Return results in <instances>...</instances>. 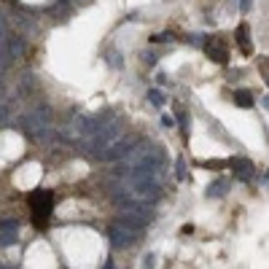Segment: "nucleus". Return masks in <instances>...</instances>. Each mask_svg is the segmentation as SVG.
I'll list each match as a JSON object with an SVG mask.
<instances>
[{
  "instance_id": "4",
  "label": "nucleus",
  "mask_w": 269,
  "mask_h": 269,
  "mask_svg": "<svg viewBox=\"0 0 269 269\" xmlns=\"http://www.w3.org/2000/svg\"><path fill=\"white\" fill-rule=\"evenodd\" d=\"M237 46L242 49L245 57L253 54V49H250V43H248V25H239V27H237Z\"/></svg>"
},
{
  "instance_id": "3",
  "label": "nucleus",
  "mask_w": 269,
  "mask_h": 269,
  "mask_svg": "<svg viewBox=\"0 0 269 269\" xmlns=\"http://www.w3.org/2000/svg\"><path fill=\"white\" fill-rule=\"evenodd\" d=\"M226 164H229V167H232L242 180H248V178H250V173H253V164H250L248 159H229Z\"/></svg>"
},
{
  "instance_id": "5",
  "label": "nucleus",
  "mask_w": 269,
  "mask_h": 269,
  "mask_svg": "<svg viewBox=\"0 0 269 269\" xmlns=\"http://www.w3.org/2000/svg\"><path fill=\"white\" fill-rule=\"evenodd\" d=\"M253 100H256V97H253V91H250V89H237V91H234V102H237L239 108H250V105H253Z\"/></svg>"
},
{
  "instance_id": "7",
  "label": "nucleus",
  "mask_w": 269,
  "mask_h": 269,
  "mask_svg": "<svg viewBox=\"0 0 269 269\" xmlns=\"http://www.w3.org/2000/svg\"><path fill=\"white\" fill-rule=\"evenodd\" d=\"M267 108H269V97H267Z\"/></svg>"
},
{
  "instance_id": "2",
  "label": "nucleus",
  "mask_w": 269,
  "mask_h": 269,
  "mask_svg": "<svg viewBox=\"0 0 269 269\" xmlns=\"http://www.w3.org/2000/svg\"><path fill=\"white\" fill-rule=\"evenodd\" d=\"M208 57L213 62H218V65H226L229 62V51H226V41L221 35H213L208 43Z\"/></svg>"
},
{
  "instance_id": "1",
  "label": "nucleus",
  "mask_w": 269,
  "mask_h": 269,
  "mask_svg": "<svg viewBox=\"0 0 269 269\" xmlns=\"http://www.w3.org/2000/svg\"><path fill=\"white\" fill-rule=\"evenodd\" d=\"M30 208H32V215H35V226H46V218L54 210V194L51 191H32Z\"/></svg>"
},
{
  "instance_id": "6",
  "label": "nucleus",
  "mask_w": 269,
  "mask_h": 269,
  "mask_svg": "<svg viewBox=\"0 0 269 269\" xmlns=\"http://www.w3.org/2000/svg\"><path fill=\"white\" fill-rule=\"evenodd\" d=\"M224 164H226V162H218V159H210V162H205V167H208V170H221Z\"/></svg>"
}]
</instances>
